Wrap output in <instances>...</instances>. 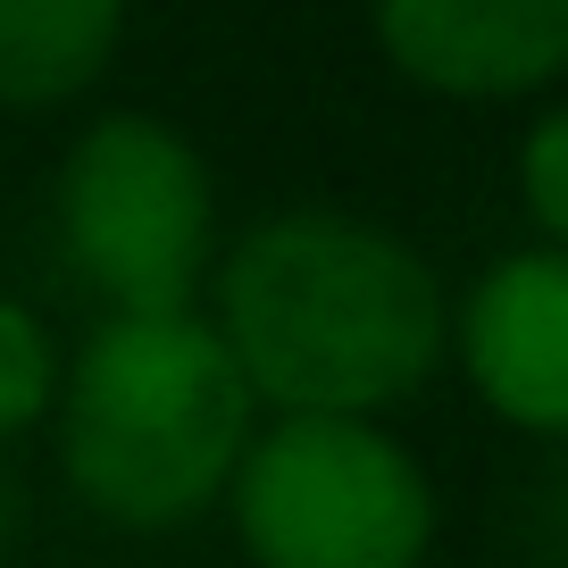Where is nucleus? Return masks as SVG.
<instances>
[{"label": "nucleus", "mask_w": 568, "mask_h": 568, "mask_svg": "<svg viewBox=\"0 0 568 568\" xmlns=\"http://www.w3.org/2000/svg\"><path fill=\"white\" fill-rule=\"evenodd\" d=\"M217 335L251 402L276 409H376L409 402L444 359V284L402 234L343 210L260 217L210 267Z\"/></svg>", "instance_id": "obj_1"}, {"label": "nucleus", "mask_w": 568, "mask_h": 568, "mask_svg": "<svg viewBox=\"0 0 568 568\" xmlns=\"http://www.w3.org/2000/svg\"><path fill=\"white\" fill-rule=\"evenodd\" d=\"M251 444V385L201 310H118L59 393V468L109 527H184Z\"/></svg>", "instance_id": "obj_2"}, {"label": "nucleus", "mask_w": 568, "mask_h": 568, "mask_svg": "<svg viewBox=\"0 0 568 568\" xmlns=\"http://www.w3.org/2000/svg\"><path fill=\"white\" fill-rule=\"evenodd\" d=\"M251 568H426L435 485L418 452L352 409H284L226 477Z\"/></svg>", "instance_id": "obj_3"}, {"label": "nucleus", "mask_w": 568, "mask_h": 568, "mask_svg": "<svg viewBox=\"0 0 568 568\" xmlns=\"http://www.w3.org/2000/svg\"><path fill=\"white\" fill-rule=\"evenodd\" d=\"M59 243L109 310H193L217 267V184L151 109H109L59 160Z\"/></svg>", "instance_id": "obj_4"}, {"label": "nucleus", "mask_w": 568, "mask_h": 568, "mask_svg": "<svg viewBox=\"0 0 568 568\" xmlns=\"http://www.w3.org/2000/svg\"><path fill=\"white\" fill-rule=\"evenodd\" d=\"M376 51L444 101H527L568 75V0H376Z\"/></svg>", "instance_id": "obj_5"}, {"label": "nucleus", "mask_w": 568, "mask_h": 568, "mask_svg": "<svg viewBox=\"0 0 568 568\" xmlns=\"http://www.w3.org/2000/svg\"><path fill=\"white\" fill-rule=\"evenodd\" d=\"M460 368L501 426L568 435V251H510L468 284Z\"/></svg>", "instance_id": "obj_6"}, {"label": "nucleus", "mask_w": 568, "mask_h": 568, "mask_svg": "<svg viewBox=\"0 0 568 568\" xmlns=\"http://www.w3.org/2000/svg\"><path fill=\"white\" fill-rule=\"evenodd\" d=\"M125 0H0V101L68 109L109 75Z\"/></svg>", "instance_id": "obj_7"}, {"label": "nucleus", "mask_w": 568, "mask_h": 568, "mask_svg": "<svg viewBox=\"0 0 568 568\" xmlns=\"http://www.w3.org/2000/svg\"><path fill=\"white\" fill-rule=\"evenodd\" d=\"M51 393H59V359H51L42 318L26 302H0V444L42 418Z\"/></svg>", "instance_id": "obj_8"}, {"label": "nucleus", "mask_w": 568, "mask_h": 568, "mask_svg": "<svg viewBox=\"0 0 568 568\" xmlns=\"http://www.w3.org/2000/svg\"><path fill=\"white\" fill-rule=\"evenodd\" d=\"M518 193H527V217L568 251V101L535 118V134L518 142Z\"/></svg>", "instance_id": "obj_9"}, {"label": "nucleus", "mask_w": 568, "mask_h": 568, "mask_svg": "<svg viewBox=\"0 0 568 568\" xmlns=\"http://www.w3.org/2000/svg\"><path fill=\"white\" fill-rule=\"evenodd\" d=\"M18 535V494H9V477H0V544Z\"/></svg>", "instance_id": "obj_10"}]
</instances>
